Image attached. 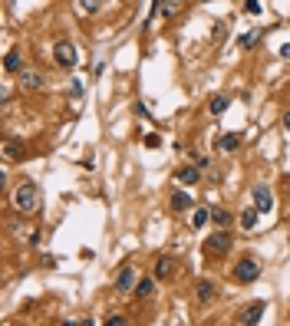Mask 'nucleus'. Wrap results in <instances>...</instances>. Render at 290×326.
I'll return each mask as SVG.
<instances>
[{"instance_id": "1", "label": "nucleus", "mask_w": 290, "mask_h": 326, "mask_svg": "<svg viewBox=\"0 0 290 326\" xmlns=\"http://www.w3.org/2000/svg\"><path fill=\"white\" fill-rule=\"evenodd\" d=\"M13 204H17L20 214H37L40 211V188L33 182H23L13 191Z\"/></svg>"}, {"instance_id": "2", "label": "nucleus", "mask_w": 290, "mask_h": 326, "mask_svg": "<svg viewBox=\"0 0 290 326\" xmlns=\"http://www.w3.org/2000/svg\"><path fill=\"white\" fill-rule=\"evenodd\" d=\"M227 251H231V234L227 231L208 234V241H205V254H208V257H224Z\"/></svg>"}, {"instance_id": "3", "label": "nucleus", "mask_w": 290, "mask_h": 326, "mask_svg": "<svg viewBox=\"0 0 290 326\" xmlns=\"http://www.w3.org/2000/svg\"><path fill=\"white\" fill-rule=\"evenodd\" d=\"M53 60H56L63 69H73L76 63H79V53H76L73 43H56V50H53Z\"/></svg>"}, {"instance_id": "4", "label": "nucleus", "mask_w": 290, "mask_h": 326, "mask_svg": "<svg viewBox=\"0 0 290 326\" xmlns=\"http://www.w3.org/2000/svg\"><path fill=\"white\" fill-rule=\"evenodd\" d=\"M234 277H238L241 283H251V280H257V277H260V263H257V260H251V257L238 260V267H234Z\"/></svg>"}, {"instance_id": "5", "label": "nucleus", "mask_w": 290, "mask_h": 326, "mask_svg": "<svg viewBox=\"0 0 290 326\" xmlns=\"http://www.w3.org/2000/svg\"><path fill=\"white\" fill-rule=\"evenodd\" d=\"M254 208H257L260 214H271L274 211V195L267 185H254Z\"/></svg>"}, {"instance_id": "6", "label": "nucleus", "mask_w": 290, "mask_h": 326, "mask_svg": "<svg viewBox=\"0 0 290 326\" xmlns=\"http://www.w3.org/2000/svg\"><path fill=\"white\" fill-rule=\"evenodd\" d=\"M17 79H20V89H23V93H33V89H40V86H43V76H40V73H33V69H20V73H17Z\"/></svg>"}, {"instance_id": "7", "label": "nucleus", "mask_w": 290, "mask_h": 326, "mask_svg": "<svg viewBox=\"0 0 290 326\" xmlns=\"http://www.w3.org/2000/svg\"><path fill=\"white\" fill-rule=\"evenodd\" d=\"M198 178H201V168H198V165H191V168H178L175 182L185 185V188H191V185H198Z\"/></svg>"}, {"instance_id": "8", "label": "nucleus", "mask_w": 290, "mask_h": 326, "mask_svg": "<svg viewBox=\"0 0 290 326\" xmlns=\"http://www.w3.org/2000/svg\"><path fill=\"white\" fill-rule=\"evenodd\" d=\"M264 303H251V307L244 310V316H241V323H247V326H254V323H260V316H264Z\"/></svg>"}, {"instance_id": "9", "label": "nucleus", "mask_w": 290, "mask_h": 326, "mask_svg": "<svg viewBox=\"0 0 290 326\" xmlns=\"http://www.w3.org/2000/svg\"><path fill=\"white\" fill-rule=\"evenodd\" d=\"M115 287H119V290H132L135 287V270L132 267H122L119 277H115Z\"/></svg>"}, {"instance_id": "10", "label": "nucleus", "mask_w": 290, "mask_h": 326, "mask_svg": "<svg viewBox=\"0 0 290 326\" xmlns=\"http://www.w3.org/2000/svg\"><path fill=\"white\" fill-rule=\"evenodd\" d=\"M257 208H244V211H241V218H238V224H241V231H251L254 224H257Z\"/></svg>"}, {"instance_id": "11", "label": "nucleus", "mask_w": 290, "mask_h": 326, "mask_svg": "<svg viewBox=\"0 0 290 326\" xmlns=\"http://www.w3.org/2000/svg\"><path fill=\"white\" fill-rule=\"evenodd\" d=\"M195 293H198V300H201V303L215 300V283H211V280H201V283H198V290H195Z\"/></svg>"}, {"instance_id": "12", "label": "nucleus", "mask_w": 290, "mask_h": 326, "mask_svg": "<svg viewBox=\"0 0 290 326\" xmlns=\"http://www.w3.org/2000/svg\"><path fill=\"white\" fill-rule=\"evenodd\" d=\"M227 106H231V99H227V96H215V99H211V115H224L227 112Z\"/></svg>"}, {"instance_id": "13", "label": "nucleus", "mask_w": 290, "mask_h": 326, "mask_svg": "<svg viewBox=\"0 0 290 326\" xmlns=\"http://www.w3.org/2000/svg\"><path fill=\"white\" fill-rule=\"evenodd\" d=\"M20 66H23V63H20V53L10 50V53L4 56V69H7V73H20Z\"/></svg>"}, {"instance_id": "14", "label": "nucleus", "mask_w": 290, "mask_h": 326, "mask_svg": "<svg viewBox=\"0 0 290 326\" xmlns=\"http://www.w3.org/2000/svg\"><path fill=\"white\" fill-rule=\"evenodd\" d=\"M191 208V195H185V191H178L175 198H171V211H188Z\"/></svg>"}, {"instance_id": "15", "label": "nucleus", "mask_w": 290, "mask_h": 326, "mask_svg": "<svg viewBox=\"0 0 290 326\" xmlns=\"http://www.w3.org/2000/svg\"><path fill=\"white\" fill-rule=\"evenodd\" d=\"M238 145H241V135H234V132H231V135H221L218 149H221V152H234Z\"/></svg>"}, {"instance_id": "16", "label": "nucleus", "mask_w": 290, "mask_h": 326, "mask_svg": "<svg viewBox=\"0 0 290 326\" xmlns=\"http://www.w3.org/2000/svg\"><path fill=\"white\" fill-rule=\"evenodd\" d=\"M171 267H175V263H171V257H158V267H155V277L158 280H165V277L171 274Z\"/></svg>"}, {"instance_id": "17", "label": "nucleus", "mask_w": 290, "mask_h": 326, "mask_svg": "<svg viewBox=\"0 0 290 326\" xmlns=\"http://www.w3.org/2000/svg\"><path fill=\"white\" fill-rule=\"evenodd\" d=\"M135 293H139L142 300H145V297H152V293H155V280H152V277H145V280H139V287H135Z\"/></svg>"}, {"instance_id": "18", "label": "nucleus", "mask_w": 290, "mask_h": 326, "mask_svg": "<svg viewBox=\"0 0 290 326\" xmlns=\"http://www.w3.org/2000/svg\"><path fill=\"white\" fill-rule=\"evenodd\" d=\"M76 7H79V13H86V17H89V13H96L102 7V0H76Z\"/></svg>"}, {"instance_id": "19", "label": "nucleus", "mask_w": 290, "mask_h": 326, "mask_svg": "<svg viewBox=\"0 0 290 326\" xmlns=\"http://www.w3.org/2000/svg\"><path fill=\"white\" fill-rule=\"evenodd\" d=\"M257 40H260V30H251V33H244V37L238 40V46H241V50H251Z\"/></svg>"}, {"instance_id": "20", "label": "nucleus", "mask_w": 290, "mask_h": 326, "mask_svg": "<svg viewBox=\"0 0 290 326\" xmlns=\"http://www.w3.org/2000/svg\"><path fill=\"white\" fill-rule=\"evenodd\" d=\"M208 218H211V211H208V208H198V211L191 214V224H195V227H201V224H208Z\"/></svg>"}, {"instance_id": "21", "label": "nucleus", "mask_w": 290, "mask_h": 326, "mask_svg": "<svg viewBox=\"0 0 290 326\" xmlns=\"http://www.w3.org/2000/svg\"><path fill=\"white\" fill-rule=\"evenodd\" d=\"M211 221H218V224H227V221H231V211H224V208H215V211H211Z\"/></svg>"}, {"instance_id": "22", "label": "nucleus", "mask_w": 290, "mask_h": 326, "mask_svg": "<svg viewBox=\"0 0 290 326\" xmlns=\"http://www.w3.org/2000/svg\"><path fill=\"white\" fill-rule=\"evenodd\" d=\"M4 155H7V158H20V149H17V145L10 142V138H7V142H4Z\"/></svg>"}, {"instance_id": "23", "label": "nucleus", "mask_w": 290, "mask_h": 326, "mask_svg": "<svg viewBox=\"0 0 290 326\" xmlns=\"http://www.w3.org/2000/svg\"><path fill=\"white\" fill-rule=\"evenodd\" d=\"M145 145H149V149H158V145H162V135H158V132H149V135H145Z\"/></svg>"}, {"instance_id": "24", "label": "nucleus", "mask_w": 290, "mask_h": 326, "mask_svg": "<svg viewBox=\"0 0 290 326\" xmlns=\"http://www.w3.org/2000/svg\"><path fill=\"white\" fill-rule=\"evenodd\" d=\"M70 96H73V99H82V82H79V79H73V86H70Z\"/></svg>"}, {"instance_id": "25", "label": "nucleus", "mask_w": 290, "mask_h": 326, "mask_svg": "<svg viewBox=\"0 0 290 326\" xmlns=\"http://www.w3.org/2000/svg\"><path fill=\"white\" fill-rule=\"evenodd\" d=\"M244 10L247 13H260V4H257V0H244Z\"/></svg>"}, {"instance_id": "26", "label": "nucleus", "mask_w": 290, "mask_h": 326, "mask_svg": "<svg viewBox=\"0 0 290 326\" xmlns=\"http://www.w3.org/2000/svg\"><path fill=\"white\" fill-rule=\"evenodd\" d=\"M280 56H284V60H290V43H284V46H280Z\"/></svg>"}, {"instance_id": "27", "label": "nucleus", "mask_w": 290, "mask_h": 326, "mask_svg": "<svg viewBox=\"0 0 290 326\" xmlns=\"http://www.w3.org/2000/svg\"><path fill=\"white\" fill-rule=\"evenodd\" d=\"M284 126H287V132H290V112H287V115H284Z\"/></svg>"}, {"instance_id": "28", "label": "nucleus", "mask_w": 290, "mask_h": 326, "mask_svg": "<svg viewBox=\"0 0 290 326\" xmlns=\"http://www.w3.org/2000/svg\"><path fill=\"white\" fill-rule=\"evenodd\" d=\"M205 4H211V0H205Z\"/></svg>"}]
</instances>
